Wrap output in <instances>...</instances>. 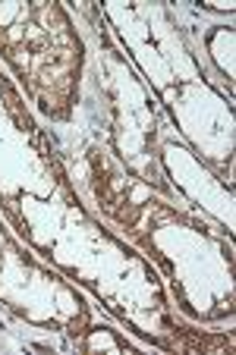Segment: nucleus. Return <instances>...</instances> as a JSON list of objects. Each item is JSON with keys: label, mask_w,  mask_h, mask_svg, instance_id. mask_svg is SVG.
Returning a JSON list of instances; mask_svg holds the SVG:
<instances>
[{"label": "nucleus", "mask_w": 236, "mask_h": 355, "mask_svg": "<svg viewBox=\"0 0 236 355\" xmlns=\"http://www.w3.org/2000/svg\"><path fill=\"white\" fill-rule=\"evenodd\" d=\"M205 47H208L211 60L217 63L221 76L227 79V92H233V28L214 26L205 35Z\"/></svg>", "instance_id": "2"}, {"label": "nucleus", "mask_w": 236, "mask_h": 355, "mask_svg": "<svg viewBox=\"0 0 236 355\" xmlns=\"http://www.w3.org/2000/svg\"><path fill=\"white\" fill-rule=\"evenodd\" d=\"M76 349H82V352H98V349H108V352H129V349H135L133 343L126 340V336H120V330L108 327V324H101V327H85L82 324L79 334H76Z\"/></svg>", "instance_id": "1"}]
</instances>
